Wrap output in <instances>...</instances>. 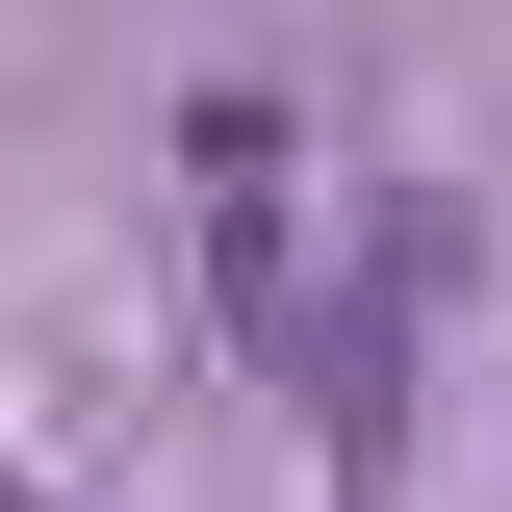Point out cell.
<instances>
[{
  "label": "cell",
  "mask_w": 512,
  "mask_h": 512,
  "mask_svg": "<svg viewBox=\"0 0 512 512\" xmlns=\"http://www.w3.org/2000/svg\"><path fill=\"white\" fill-rule=\"evenodd\" d=\"M180 180H205V308H231L256 359H308V308H333V282H308V128H282V103H205Z\"/></svg>",
  "instance_id": "obj_1"
}]
</instances>
